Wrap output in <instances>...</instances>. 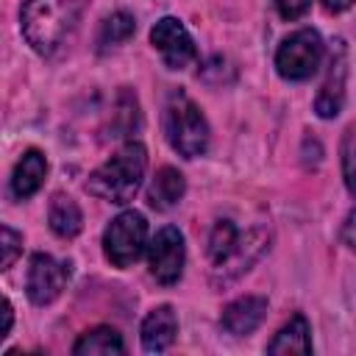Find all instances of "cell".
Instances as JSON below:
<instances>
[{"mask_svg":"<svg viewBox=\"0 0 356 356\" xmlns=\"http://www.w3.org/2000/svg\"><path fill=\"white\" fill-rule=\"evenodd\" d=\"M75 356H95V353H125V342L120 337L117 328L111 325H95L89 331H83L78 337V342L72 345Z\"/></svg>","mask_w":356,"mask_h":356,"instance_id":"cell-17","label":"cell"},{"mask_svg":"<svg viewBox=\"0 0 356 356\" xmlns=\"http://www.w3.org/2000/svg\"><path fill=\"white\" fill-rule=\"evenodd\" d=\"M134 33H136V19H134V14H128V11H114V14H108V17L100 22V31H97V50L106 53V50H111V47H120V44H125Z\"/></svg>","mask_w":356,"mask_h":356,"instance_id":"cell-19","label":"cell"},{"mask_svg":"<svg viewBox=\"0 0 356 356\" xmlns=\"http://www.w3.org/2000/svg\"><path fill=\"white\" fill-rule=\"evenodd\" d=\"M267 353H312V328L303 314L289 317L267 342Z\"/></svg>","mask_w":356,"mask_h":356,"instance_id":"cell-16","label":"cell"},{"mask_svg":"<svg viewBox=\"0 0 356 356\" xmlns=\"http://www.w3.org/2000/svg\"><path fill=\"white\" fill-rule=\"evenodd\" d=\"M19 253H22V236L11 225H3V267L0 270H11Z\"/></svg>","mask_w":356,"mask_h":356,"instance_id":"cell-22","label":"cell"},{"mask_svg":"<svg viewBox=\"0 0 356 356\" xmlns=\"http://www.w3.org/2000/svg\"><path fill=\"white\" fill-rule=\"evenodd\" d=\"M342 178L348 192L356 197V122L342 136Z\"/></svg>","mask_w":356,"mask_h":356,"instance_id":"cell-21","label":"cell"},{"mask_svg":"<svg viewBox=\"0 0 356 356\" xmlns=\"http://www.w3.org/2000/svg\"><path fill=\"white\" fill-rule=\"evenodd\" d=\"M3 334H0V339H6L8 337V331H11V323H14V309H11V300L8 298H3Z\"/></svg>","mask_w":356,"mask_h":356,"instance_id":"cell-25","label":"cell"},{"mask_svg":"<svg viewBox=\"0 0 356 356\" xmlns=\"http://www.w3.org/2000/svg\"><path fill=\"white\" fill-rule=\"evenodd\" d=\"M175 334H178V317L170 303L150 309L147 317L142 320V331H139L142 348L147 353H164L175 342Z\"/></svg>","mask_w":356,"mask_h":356,"instance_id":"cell-11","label":"cell"},{"mask_svg":"<svg viewBox=\"0 0 356 356\" xmlns=\"http://www.w3.org/2000/svg\"><path fill=\"white\" fill-rule=\"evenodd\" d=\"M323 39L314 28L289 33L275 50V70L284 81H309L323 61Z\"/></svg>","mask_w":356,"mask_h":356,"instance_id":"cell-5","label":"cell"},{"mask_svg":"<svg viewBox=\"0 0 356 356\" xmlns=\"http://www.w3.org/2000/svg\"><path fill=\"white\" fill-rule=\"evenodd\" d=\"M239 236H242V234L236 231V225H234L231 220H217V222H214V228H211V234H209V245H206V253H209L214 270L222 267V264L236 253Z\"/></svg>","mask_w":356,"mask_h":356,"instance_id":"cell-20","label":"cell"},{"mask_svg":"<svg viewBox=\"0 0 356 356\" xmlns=\"http://www.w3.org/2000/svg\"><path fill=\"white\" fill-rule=\"evenodd\" d=\"M161 125L170 147L184 159H197L209 150V122L197 103L184 89H170L161 111Z\"/></svg>","mask_w":356,"mask_h":356,"instance_id":"cell-3","label":"cell"},{"mask_svg":"<svg viewBox=\"0 0 356 356\" xmlns=\"http://www.w3.org/2000/svg\"><path fill=\"white\" fill-rule=\"evenodd\" d=\"M67 278H70V264L67 261H58L50 253H33L31 261H28L25 295L31 298V303L47 306L61 295Z\"/></svg>","mask_w":356,"mask_h":356,"instance_id":"cell-7","label":"cell"},{"mask_svg":"<svg viewBox=\"0 0 356 356\" xmlns=\"http://www.w3.org/2000/svg\"><path fill=\"white\" fill-rule=\"evenodd\" d=\"M339 239H342V245H348L350 250H356V209L345 217L342 231H339Z\"/></svg>","mask_w":356,"mask_h":356,"instance_id":"cell-24","label":"cell"},{"mask_svg":"<svg viewBox=\"0 0 356 356\" xmlns=\"http://www.w3.org/2000/svg\"><path fill=\"white\" fill-rule=\"evenodd\" d=\"M264 317H267V298H261V295H242V298L231 300L222 309L220 325L228 334H234V337H248V334H253L261 325Z\"/></svg>","mask_w":356,"mask_h":356,"instance_id":"cell-10","label":"cell"},{"mask_svg":"<svg viewBox=\"0 0 356 356\" xmlns=\"http://www.w3.org/2000/svg\"><path fill=\"white\" fill-rule=\"evenodd\" d=\"M142 125V114H139V100L136 95L122 86L117 92V100H114V111H111V122H108V131L111 136H131L134 131H139Z\"/></svg>","mask_w":356,"mask_h":356,"instance_id":"cell-18","label":"cell"},{"mask_svg":"<svg viewBox=\"0 0 356 356\" xmlns=\"http://www.w3.org/2000/svg\"><path fill=\"white\" fill-rule=\"evenodd\" d=\"M356 0H323V6H325V11H334V14H339V11H345V8H350Z\"/></svg>","mask_w":356,"mask_h":356,"instance_id":"cell-26","label":"cell"},{"mask_svg":"<svg viewBox=\"0 0 356 356\" xmlns=\"http://www.w3.org/2000/svg\"><path fill=\"white\" fill-rule=\"evenodd\" d=\"M309 6H312V0H275V8H278V14L284 17V19H298V17H303L306 11H309Z\"/></svg>","mask_w":356,"mask_h":356,"instance_id":"cell-23","label":"cell"},{"mask_svg":"<svg viewBox=\"0 0 356 356\" xmlns=\"http://www.w3.org/2000/svg\"><path fill=\"white\" fill-rule=\"evenodd\" d=\"M264 248H267V234H264V228H253V231H248L245 236H239V248H236V253H234L222 267L214 270V281H222V284L234 281L236 275H242L245 270H250V264L261 256Z\"/></svg>","mask_w":356,"mask_h":356,"instance_id":"cell-13","label":"cell"},{"mask_svg":"<svg viewBox=\"0 0 356 356\" xmlns=\"http://www.w3.org/2000/svg\"><path fill=\"white\" fill-rule=\"evenodd\" d=\"M345 78H348V61H345V44L337 42L334 53H331V61H328V75L314 97V111L317 117L323 120H331L342 111V103H345Z\"/></svg>","mask_w":356,"mask_h":356,"instance_id":"cell-9","label":"cell"},{"mask_svg":"<svg viewBox=\"0 0 356 356\" xmlns=\"http://www.w3.org/2000/svg\"><path fill=\"white\" fill-rule=\"evenodd\" d=\"M47 222H50V228H53L56 236L72 239V236H78L81 228H83V214H81L78 203H75L70 195L56 192V195L50 197V206H47Z\"/></svg>","mask_w":356,"mask_h":356,"instance_id":"cell-15","label":"cell"},{"mask_svg":"<svg viewBox=\"0 0 356 356\" xmlns=\"http://www.w3.org/2000/svg\"><path fill=\"white\" fill-rule=\"evenodd\" d=\"M89 0H25L19 28L25 42L39 56H53L75 31Z\"/></svg>","mask_w":356,"mask_h":356,"instance_id":"cell-1","label":"cell"},{"mask_svg":"<svg viewBox=\"0 0 356 356\" xmlns=\"http://www.w3.org/2000/svg\"><path fill=\"white\" fill-rule=\"evenodd\" d=\"M184 261H186V245H184V234L175 225H164L156 231L153 242L147 245V267L150 275L164 284L172 286L181 273H184Z\"/></svg>","mask_w":356,"mask_h":356,"instance_id":"cell-6","label":"cell"},{"mask_svg":"<svg viewBox=\"0 0 356 356\" xmlns=\"http://www.w3.org/2000/svg\"><path fill=\"white\" fill-rule=\"evenodd\" d=\"M44 175H47V159H44V153L36 150V147H28L22 153V159L17 161L14 172H11V192H14V197L25 200V197L36 195L39 186L44 184Z\"/></svg>","mask_w":356,"mask_h":356,"instance_id":"cell-12","label":"cell"},{"mask_svg":"<svg viewBox=\"0 0 356 356\" xmlns=\"http://www.w3.org/2000/svg\"><path fill=\"white\" fill-rule=\"evenodd\" d=\"M145 248H147V220L136 209L117 214L103 231V253L120 270L131 267L145 253Z\"/></svg>","mask_w":356,"mask_h":356,"instance_id":"cell-4","label":"cell"},{"mask_svg":"<svg viewBox=\"0 0 356 356\" xmlns=\"http://www.w3.org/2000/svg\"><path fill=\"white\" fill-rule=\"evenodd\" d=\"M186 192V181L184 175L175 170V167H161L156 175H153V184L147 189V203L156 209V211H170L172 206L181 203Z\"/></svg>","mask_w":356,"mask_h":356,"instance_id":"cell-14","label":"cell"},{"mask_svg":"<svg viewBox=\"0 0 356 356\" xmlns=\"http://www.w3.org/2000/svg\"><path fill=\"white\" fill-rule=\"evenodd\" d=\"M150 44L159 50L161 61L170 70H186L195 58H197V47L189 36V31L184 28L181 19L175 17H161L153 28H150Z\"/></svg>","mask_w":356,"mask_h":356,"instance_id":"cell-8","label":"cell"},{"mask_svg":"<svg viewBox=\"0 0 356 356\" xmlns=\"http://www.w3.org/2000/svg\"><path fill=\"white\" fill-rule=\"evenodd\" d=\"M145 167H147V150L142 142L131 139L108 161H103L97 170L89 172L86 192L106 200V203L125 206L139 192L142 178H145Z\"/></svg>","mask_w":356,"mask_h":356,"instance_id":"cell-2","label":"cell"}]
</instances>
